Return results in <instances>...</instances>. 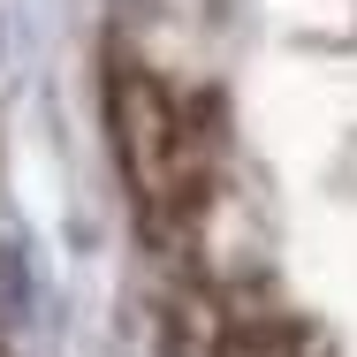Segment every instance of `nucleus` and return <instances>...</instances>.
Returning <instances> with one entry per match:
<instances>
[{
  "mask_svg": "<svg viewBox=\"0 0 357 357\" xmlns=\"http://www.w3.org/2000/svg\"><path fill=\"white\" fill-rule=\"evenodd\" d=\"M0 357H8V335H0Z\"/></svg>",
  "mask_w": 357,
  "mask_h": 357,
  "instance_id": "nucleus-2",
  "label": "nucleus"
},
{
  "mask_svg": "<svg viewBox=\"0 0 357 357\" xmlns=\"http://www.w3.org/2000/svg\"><path fill=\"white\" fill-rule=\"evenodd\" d=\"M107 144L144 243L198 259L228 198V114L206 84H183L144 54H107Z\"/></svg>",
  "mask_w": 357,
  "mask_h": 357,
  "instance_id": "nucleus-1",
  "label": "nucleus"
}]
</instances>
